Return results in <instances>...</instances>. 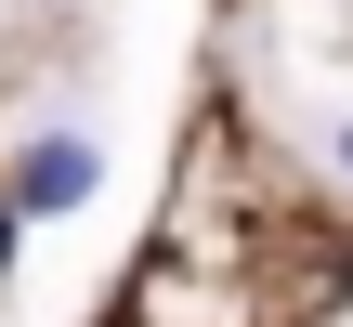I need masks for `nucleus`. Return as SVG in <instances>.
Returning <instances> with one entry per match:
<instances>
[{
	"label": "nucleus",
	"mask_w": 353,
	"mask_h": 327,
	"mask_svg": "<svg viewBox=\"0 0 353 327\" xmlns=\"http://www.w3.org/2000/svg\"><path fill=\"white\" fill-rule=\"evenodd\" d=\"M92 184H105V144L92 131H39L13 157V184H0V210L13 223H65V210H92Z\"/></svg>",
	"instance_id": "obj_1"
},
{
	"label": "nucleus",
	"mask_w": 353,
	"mask_h": 327,
	"mask_svg": "<svg viewBox=\"0 0 353 327\" xmlns=\"http://www.w3.org/2000/svg\"><path fill=\"white\" fill-rule=\"evenodd\" d=\"M327 170H353V118H327Z\"/></svg>",
	"instance_id": "obj_2"
}]
</instances>
